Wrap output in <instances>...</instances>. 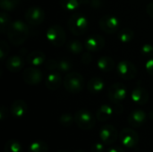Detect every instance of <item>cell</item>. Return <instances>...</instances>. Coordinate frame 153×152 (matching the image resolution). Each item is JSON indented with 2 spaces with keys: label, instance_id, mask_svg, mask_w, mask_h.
<instances>
[{
  "label": "cell",
  "instance_id": "obj_1",
  "mask_svg": "<svg viewBox=\"0 0 153 152\" xmlns=\"http://www.w3.org/2000/svg\"><path fill=\"white\" fill-rule=\"evenodd\" d=\"M29 36V27L28 25L21 21L16 20L14 22H12L8 31H7V37L9 42L13 46H20L25 42Z\"/></svg>",
  "mask_w": 153,
  "mask_h": 152
},
{
  "label": "cell",
  "instance_id": "obj_2",
  "mask_svg": "<svg viewBox=\"0 0 153 152\" xmlns=\"http://www.w3.org/2000/svg\"><path fill=\"white\" fill-rule=\"evenodd\" d=\"M63 84L65 89L69 93L76 94L83 90L85 82L81 73L77 72H69L65 76L63 80Z\"/></svg>",
  "mask_w": 153,
  "mask_h": 152
},
{
  "label": "cell",
  "instance_id": "obj_3",
  "mask_svg": "<svg viewBox=\"0 0 153 152\" xmlns=\"http://www.w3.org/2000/svg\"><path fill=\"white\" fill-rule=\"evenodd\" d=\"M67 27L71 33L75 36H81L88 29V20L82 13H74L69 18Z\"/></svg>",
  "mask_w": 153,
  "mask_h": 152
},
{
  "label": "cell",
  "instance_id": "obj_4",
  "mask_svg": "<svg viewBox=\"0 0 153 152\" xmlns=\"http://www.w3.org/2000/svg\"><path fill=\"white\" fill-rule=\"evenodd\" d=\"M47 39L52 46L59 47L65 44L66 33L62 26L56 24L48 29Z\"/></svg>",
  "mask_w": 153,
  "mask_h": 152
},
{
  "label": "cell",
  "instance_id": "obj_5",
  "mask_svg": "<svg viewBox=\"0 0 153 152\" xmlns=\"http://www.w3.org/2000/svg\"><path fill=\"white\" fill-rule=\"evenodd\" d=\"M74 123L80 129L88 131L94 127L95 118L89 110L80 109L74 115Z\"/></svg>",
  "mask_w": 153,
  "mask_h": 152
},
{
  "label": "cell",
  "instance_id": "obj_6",
  "mask_svg": "<svg viewBox=\"0 0 153 152\" xmlns=\"http://www.w3.org/2000/svg\"><path fill=\"white\" fill-rule=\"evenodd\" d=\"M117 73L120 78L126 81H131L136 77L137 68L132 62L128 60H123L117 65Z\"/></svg>",
  "mask_w": 153,
  "mask_h": 152
},
{
  "label": "cell",
  "instance_id": "obj_7",
  "mask_svg": "<svg viewBox=\"0 0 153 152\" xmlns=\"http://www.w3.org/2000/svg\"><path fill=\"white\" fill-rule=\"evenodd\" d=\"M99 24L101 30L108 34H114L120 29V20L112 14L103 15L100 18Z\"/></svg>",
  "mask_w": 153,
  "mask_h": 152
},
{
  "label": "cell",
  "instance_id": "obj_8",
  "mask_svg": "<svg viewBox=\"0 0 153 152\" xmlns=\"http://www.w3.org/2000/svg\"><path fill=\"white\" fill-rule=\"evenodd\" d=\"M127 96V89L126 87L121 83V82H117L112 84L108 90V97L109 100L115 104H119Z\"/></svg>",
  "mask_w": 153,
  "mask_h": 152
},
{
  "label": "cell",
  "instance_id": "obj_9",
  "mask_svg": "<svg viewBox=\"0 0 153 152\" xmlns=\"http://www.w3.org/2000/svg\"><path fill=\"white\" fill-rule=\"evenodd\" d=\"M119 139L123 146L128 149L135 148L140 141L138 133L131 128H124L119 133Z\"/></svg>",
  "mask_w": 153,
  "mask_h": 152
},
{
  "label": "cell",
  "instance_id": "obj_10",
  "mask_svg": "<svg viewBox=\"0 0 153 152\" xmlns=\"http://www.w3.org/2000/svg\"><path fill=\"white\" fill-rule=\"evenodd\" d=\"M25 20L30 25L38 26L44 22L45 12L42 8L38 6L30 7L25 12Z\"/></svg>",
  "mask_w": 153,
  "mask_h": 152
},
{
  "label": "cell",
  "instance_id": "obj_11",
  "mask_svg": "<svg viewBox=\"0 0 153 152\" xmlns=\"http://www.w3.org/2000/svg\"><path fill=\"white\" fill-rule=\"evenodd\" d=\"M118 133L117 129L111 125H105L100 130V141L105 145H111L117 140Z\"/></svg>",
  "mask_w": 153,
  "mask_h": 152
},
{
  "label": "cell",
  "instance_id": "obj_12",
  "mask_svg": "<svg viewBox=\"0 0 153 152\" xmlns=\"http://www.w3.org/2000/svg\"><path fill=\"white\" fill-rule=\"evenodd\" d=\"M22 78H23V81L26 84L37 85L42 81L43 74L39 69L36 68L35 66H30V67L26 68L23 71Z\"/></svg>",
  "mask_w": 153,
  "mask_h": 152
},
{
  "label": "cell",
  "instance_id": "obj_13",
  "mask_svg": "<svg viewBox=\"0 0 153 152\" xmlns=\"http://www.w3.org/2000/svg\"><path fill=\"white\" fill-rule=\"evenodd\" d=\"M85 47L89 52H99L105 46V39L102 36L94 34L85 39Z\"/></svg>",
  "mask_w": 153,
  "mask_h": 152
},
{
  "label": "cell",
  "instance_id": "obj_14",
  "mask_svg": "<svg viewBox=\"0 0 153 152\" xmlns=\"http://www.w3.org/2000/svg\"><path fill=\"white\" fill-rule=\"evenodd\" d=\"M149 99H150V95L148 91L146 90V89H144L142 86L135 87L131 93L132 101L140 106L145 105L149 101Z\"/></svg>",
  "mask_w": 153,
  "mask_h": 152
},
{
  "label": "cell",
  "instance_id": "obj_15",
  "mask_svg": "<svg viewBox=\"0 0 153 152\" xmlns=\"http://www.w3.org/2000/svg\"><path fill=\"white\" fill-rule=\"evenodd\" d=\"M146 113L143 110H134L128 116V124L133 127H141L146 121Z\"/></svg>",
  "mask_w": 153,
  "mask_h": 152
},
{
  "label": "cell",
  "instance_id": "obj_16",
  "mask_svg": "<svg viewBox=\"0 0 153 152\" xmlns=\"http://www.w3.org/2000/svg\"><path fill=\"white\" fill-rule=\"evenodd\" d=\"M28 111V106L22 99H17L11 106V114L15 118H21L25 116Z\"/></svg>",
  "mask_w": 153,
  "mask_h": 152
},
{
  "label": "cell",
  "instance_id": "obj_17",
  "mask_svg": "<svg viewBox=\"0 0 153 152\" xmlns=\"http://www.w3.org/2000/svg\"><path fill=\"white\" fill-rule=\"evenodd\" d=\"M24 65V61L20 56H10L5 63L7 70L11 73H18L22 70Z\"/></svg>",
  "mask_w": 153,
  "mask_h": 152
},
{
  "label": "cell",
  "instance_id": "obj_18",
  "mask_svg": "<svg viewBox=\"0 0 153 152\" xmlns=\"http://www.w3.org/2000/svg\"><path fill=\"white\" fill-rule=\"evenodd\" d=\"M105 88V82L100 77H93L87 82V90L91 94H99Z\"/></svg>",
  "mask_w": 153,
  "mask_h": 152
},
{
  "label": "cell",
  "instance_id": "obj_19",
  "mask_svg": "<svg viewBox=\"0 0 153 152\" xmlns=\"http://www.w3.org/2000/svg\"><path fill=\"white\" fill-rule=\"evenodd\" d=\"M62 83V77L61 75L56 73V72H52L50 73L45 81L46 87L50 90H57Z\"/></svg>",
  "mask_w": 153,
  "mask_h": 152
},
{
  "label": "cell",
  "instance_id": "obj_20",
  "mask_svg": "<svg viewBox=\"0 0 153 152\" xmlns=\"http://www.w3.org/2000/svg\"><path fill=\"white\" fill-rule=\"evenodd\" d=\"M46 59V55L42 51L36 50L30 52L27 56V63L31 66H39L43 65Z\"/></svg>",
  "mask_w": 153,
  "mask_h": 152
},
{
  "label": "cell",
  "instance_id": "obj_21",
  "mask_svg": "<svg viewBox=\"0 0 153 152\" xmlns=\"http://www.w3.org/2000/svg\"><path fill=\"white\" fill-rule=\"evenodd\" d=\"M114 114V109L109 105L104 104L99 108V109L96 112V118L100 122H106L109 120Z\"/></svg>",
  "mask_w": 153,
  "mask_h": 152
},
{
  "label": "cell",
  "instance_id": "obj_22",
  "mask_svg": "<svg viewBox=\"0 0 153 152\" xmlns=\"http://www.w3.org/2000/svg\"><path fill=\"white\" fill-rule=\"evenodd\" d=\"M115 61L110 56H101L97 61L98 68L103 73H109L115 68Z\"/></svg>",
  "mask_w": 153,
  "mask_h": 152
},
{
  "label": "cell",
  "instance_id": "obj_23",
  "mask_svg": "<svg viewBox=\"0 0 153 152\" xmlns=\"http://www.w3.org/2000/svg\"><path fill=\"white\" fill-rule=\"evenodd\" d=\"M4 152H22V146L19 141L11 139L4 143Z\"/></svg>",
  "mask_w": 153,
  "mask_h": 152
},
{
  "label": "cell",
  "instance_id": "obj_24",
  "mask_svg": "<svg viewBox=\"0 0 153 152\" xmlns=\"http://www.w3.org/2000/svg\"><path fill=\"white\" fill-rule=\"evenodd\" d=\"M48 144L43 141H34L32 142L29 147L28 152H48Z\"/></svg>",
  "mask_w": 153,
  "mask_h": 152
},
{
  "label": "cell",
  "instance_id": "obj_25",
  "mask_svg": "<svg viewBox=\"0 0 153 152\" xmlns=\"http://www.w3.org/2000/svg\"><path fill=\"white\" fill-rule=\"evenodd\" d=\"M12 23L11 18L6 12H1L0 13V32L2 34H7L8 29Z\"/></svg>",
  "mask_w": 153,
  "mask_h": 152
},
{
  "label": "cell",
  "instance_id": "obj_26",
  "mask_svg": "<svg viewBox=\"0 0 153 152\" xmlns=\"http://www.w3.org/2000/svg\"><path fill=\"white\" fill-rule=\"evenodd\" d=\"M66 48L69 52H71L72 54H74V55H78L80 53L82 52V49H83V46L82 44V42L80 40H77V39H74V40H71L67 43L66 45Z\"/></svg>",
  "mask_w": 153,
  "mask_h": 152
},
{
  "label": "cell",
  "instance_id": "obj_27",
  "mask_svg": "<svg viewBox=\"0 0 153 152\" xmlns=\"http://www.w3.org/2000/svg\"><path fill=\"white\" fill-rule=\"evenodd\" d=\"M134 33L132 30L123 29L118 33V39L120 42L124 44H127L130 41H132V39H134Z\"/></svg>",
  "mask_w": 153,
  "mask_h": 152
},
{
  "label": "cell",
  "instance_id": "obj_28",
  "mask_svg": "<svg viewBox=\"0 0 153 152\" xmlns=\"http://www.w3.org/2000/svg\"><path fill=\"white\" fill-rule=\"evenodd\" d=\"M72 67H73V63L71 60L67 58L57 59V70L59 72H63V73L70 72Z\"/></svg>",
  "mask_w": 153,
  "mask_h": 152
},
{
  "label": "cell",
  "instance_id": "obj_29",
  "mask_svg": "<svg viewBox=\"0 0 153 152\" xmlns=\"http://www.w3.org/2000/svg\"><path fill=\"white\" fill-rule=\"evenodd\" d=\"M20 4V0H0V6L6 12L13 11Z\"/></svg>",
  "mask_w": 153,
  "mask_h": 152
},
{
  "label": "cell",
  "instance_id": "obj_30",
  "mask_svg": "<svg viewBox=\"0 0 153 152\" xmlns=\"http://www.w3.org/2000/svg\"><path fill=\"white\" fill-rule=\"evenodd\" d=\"M80 0H60V5L66 11H74L80 5Z\"/></svg>",
  "mask_w": 153,
  "mask_h": 152
},
{
  "label": "cell",
  "instance_id": "obj_31",
  "mask_svg": "<svg viewBox=\"0 0 153 152\" xmlns=\"http://www.w3.org/2000/svg\"><path fill=\"white\" fill-rule=\"evenodd\" d=\"M74 122V116L69 113H65L59 117V123L63 127H70Z\"/></svg>",
  "mask_w": 153,
  "mask_h": 152
},
{
  "label": "cell",
  "instance_id": "obj_32",
  "mask_svg": "<svg viewBox=\"0 0 153 152\" xmlns=\"http://www.w3.org/2000/svg\"><path fill=\"white\" fill-rule=\"evenodd\" d=\"M141 53L143 56L150 59L153 57V46L152 44H144L141 47Z\"/></svg>",
  "mask_w": 153,
  "mask_h": 152
},
{
  "label": "cell",
  "instance_id": "obj_33",
  "mask_svg": "<svg viewBox=\"0 0 153 152\" xmlns=\"http://www.w3.org/2000/svg\"><path fill=\"white\" fill-rule=\"evenodd\" d=\"M9 53V46L6 41H0V60H4Z\"/></svg>",
  "mask_w": 153,
  "mask_h": 152
},
{
  "label": "cell",
  "instance_id": "obj_34",
  "mask_svg": "<svg viewBox=\"0 0 153 152\" xmlns=\"http://www.w3.org/2000/svg\"><path fill=\"white\" fill-rule=\"evenodd\" d=\"M45 67L49 71L57 70V59H48L45 64Z\"/></svg>",
  "mask_w": 153,
  "mask_h": 152
},
{
  "label": "cell",
  "instance_id": "obj_35",
  "mask_svg": "<svg viewBox=\"0 0 153 152\" xmlns=\"http://www.w3.org/2000/svg\"><path fill=\"white\" fill-rule=\"evenodd\" d=\"M105 151V144L102 142H97L93 143L91 148V152H104Z\"/></svg>",
  "mask_w": 153,
  "mask_h": 152
},
{
  "label": "cell",
  "instance_id": "obj_36",
  "mask_svg": "<svg viewBox=\"0 0 153 152\" xmlns=\"http://www.w3.org/2000/svg\"><path fill=\"white\" fill-rule=\"evenodd\" d=\"M86 3L89 4L92 9H100L103 5L102 0H86Z\"/></svg>",
  "mask_w": 153,
  "mask_h": 152
},
{
  "label": "cell",
  "instance_id": "obj_37",
  "mask_svg": "<svg viewBox=\"0 0 153 152\" xmlns=\"http://www.w3.org/2000/svg\"><path fill=\"white\" fill-rule=\"evenodd\" d=\"M145 70L148 73V74L153 76V57L147 60L145 64Z\"/></svg>",
  "mask_w": 153,
  "mask_h": 152
},
{
  "label": "cell",
  "instance_id": "obj_38",
  "mask_svg": "<svg viewBox=\"0 0 153 152\" xmlns=\"http://www.w3.org/2000/svg\"><path fill=\"white\" fill-rule=\"evenodd\" d=\"M92 61V56L91 55V53L89 52H86V53H83L82 56V64L84 65H90Z\"/></svg>",
  "mask_w": 153,
  "mask_h": 152
},
{
  "label": "cell",
  "instance_id": "obj_39",
  "mask_svg": "<svg viewBox=\"0 0 153 152\" xmlns=\"http://www.w3.org/2000/svg\"><path fill=\"white\" fill-rule=\"evenodd\" d=\"M8 116V110L5 107H2L0 108V120H4Z\"/></svg>",
  "mask_w": 153,
  "mask_h": 152
},
{
  "label": "cell",
  "instance_id": "obj_40",
  "mask_svg": "<svg viewBox=\"0 0 153 152\" xmlns=\"http://www.w3.org/2000/svg\"><path fill=\"white\" fill-rule=\"evenodd\" d=\"M146 12L148 13L149 16H151L152 18H153V2L149 3L146 6Z\"/></svg>",
  "mask_w": 153,
  "mask_h": 152
},
{
  "label": "cell",
  "instance_id": "obj_41",
  "mask_svg": "<svg viewBox=\"0 0 153 152\" xmlns=\"http://www.w3.org/2000/svg\"><path fill=\"white\" fill-rule=\"evenodd\" d=\"M107 152H125V151H124L122 148H120V147H118V146H116V147H111V148H109Z\"/></svg>",
  "mask_w": 153,
  "mask_h": 152
},
{
  "label": "cell",
  "instance_id": "obj_42",
  "mask_svg": "<svg viewBox=\"0 0 153 152\" xmlns=\"http://www.w3.org/2000/svg\"><path fill=\"white\" fill-rule=\"evenodd\" d=\"M57 152H68V151H57ZM75 152H83L82 151H77Z\"/></svg>",
  "mask_w": 153,
  "mask_h": 152
}]
</instances>
